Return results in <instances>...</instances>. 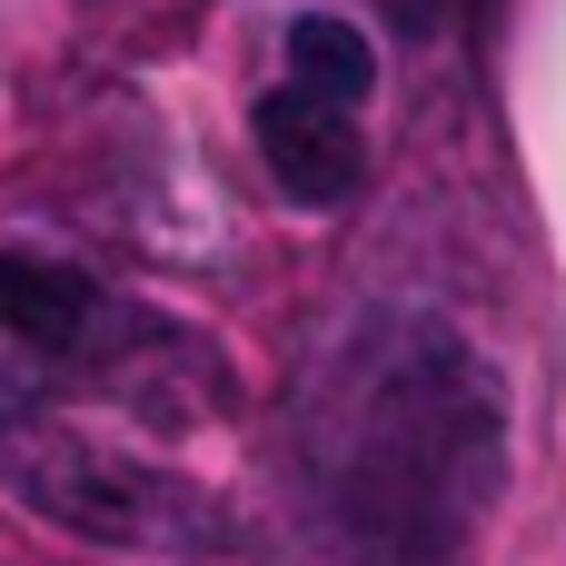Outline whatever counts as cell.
I'll list each match as a JSON object with an SVG mask.
<instances>
[{
    "label": "cell",
    "mask_w": 566,
    "mask_h": 566,
    "mask_svg": "<svg viewBox=\"0 0 566 566\" xmlns=\"http://www.w3.org/2000/svg\"><path fill=\"white\" fill-rule=\"evenodd\" d=\"M298 507L338 566H458L507 488V388L438 318H368L298 398Z\"/></svg>",
    "instance_id": "1"
},
{
    "label": "cell",
    "mask_w": 566,
    "mask_h": 566,
    "mask_svg": "<svg viewBox=\"0 0 566 566\" xmlns=\"http://www.w3.org/2000/svg\"><path fill=\"white\" fill-rule=\"evenodd\" d=\"M0 488L30 517H50L70 537H99V547H149V557H219V547H239V517L209 488H189L179 468H159L139 448L90 438L30 378H0Z\"/></svg>",
    "instance_id": "2"
},
{
    "label": "cell",
    "mask_w": 566,
    "mask_h": 566,
    "mask_svg": "<svg viewBox=\"0 0 566 566\" xmlns=\"http://www.w3.org/2000/svg\"><path fill=\"white\" fill-rule=\"evenodd\" d=\"M0 328L40 368H80V378H109V388H139L149 358H199L169 318L109 298L99 279L60 269V259H0Z\"/></svg>",
    "instance_id": "3"
},
{
    "label": "cell",
    "mask_w": 566,
    "mask_h": 566,
    "mask_svg": "<svg viewBox=\"0 0 566 566\" xmlns=\"http://www.w3.org/2000/svg\"><path fill=\"white\" fill-rule=\"evenodd\" d=\"M249 129H259V159H269L279 199H298V209L358 199V179H368V129H358L348 99H318V90L279 80V90H259Z\"/></svg>",
    "instance_id": "4"
},
{
    "label": "cell",
    "mask_w": 566,
    "mask_h": 566,
    "mask_svg": "<svg viewBox=\"0 0 566 566\" xmlns=\"http://www.w3.org/2000/svg\"><path fill=\"white\" fill-rule=\"evenodd\" d=\"M279 50H289V70H279V80H298V90H318V99L368 109V90H378V40H368L358 20H338V10H298Z\"/></svg>",
    "instance_id": "5"
}]
</instances>
